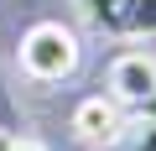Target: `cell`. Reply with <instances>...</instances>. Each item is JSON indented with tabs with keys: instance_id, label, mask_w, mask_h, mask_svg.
<instances>
[{
	"instance_id": "ba28073f",
	"label": "cell",
	"mask_w": 156,
	"mask_h": 151,
	"mask_svg": "<svg viewBox=\"0 0 156 151\" xmlns=\"http://www.w3.org/2000/svg\"><path fill=\"white\" fill-rule=\"evenodd\" d=\"M135 115H151V120H156V94H151V99H146V104H140Z\"/></svg>"
},
{
	"instance_id": "52a82bcc",
	"label": "cell",
	"mask_w": 156,
	"mask_h": 151,
	"mask_svg": "<svg viewBox=\"0 0 156 151\" xmlns=\"http://www.w3.org/2000/svg\"><path fill=\"white\" fill-rule=\"evenodd\" d=\"M0 151H16V135H11L5 125H0Z\"/></svg>"
},
{
	"instance_id": "8992f818",
	"label": "cell",
	"mask_w": 156,
	"mask_h": 151,
	"mask_svg": "<svg viewBox=\"0 0 156 151\" xmlns=\"http://www.w3.org/2000/svg\"><path fill=\"white\" fill-rule=\"evenodd\" d=\"M16 151H52V146L37 141V135H16Z\"/></svg>"
},
{
	"instance_id": "277c9868",
	"label": "cell",
	"mask_w": 156,
	"mask_h": 151,
	"mask_svg": "<svg viewBox=\"0 0 156 151\" xmlns=\"http://www.w3.org/2000/svg\"><path fill=\"white\" fill-rule=\"evenodd\" d=\"M89 16L104 31L140 37V31H156V0H89Z\"/></svg>"
},
{
	"instance_id": "6da1fadb",
	"label": "cell",
	"mask_w": 156,
	"mask_h": 151,
	"mask_svg": "<svg viewBox=\"0 0 156 151\" xmlns=\"http://www.w3.org/2000/svg\"><path fill=\"white\" fill-rule=\"evenodd\" d=\"M78 57H83L78 31L62 26V21H37L16 42V68L26 73L31 84H62V78H73V73H78Z\"/></svg>"
},
{
	"instance_id": "7a4b0ae2",
	"label": "cell",
	"mask_w": 156,
	"mask_h": 151,
	"mask_svg": "<svg viewBox=\"0 0 156 151\" xmlns=\"http://www.w3.org/2000/svg\"><path fill=\"white\" fill-rule=\"evenodd\" d=\"M125 120H130V110H125V104H115L109 94H89V99H78V104H73L68 130L83 141V146H94V151H109V146L120 141Z\"/></svg>"
},
{
	"instance_id": "5b68a950",
	"label": "cell",
	"mask_w": 156,
	"mask_h": 151,
	"mask_svg": "<svg viewBox=\"0 0 156 151\" xmlns=\"http://www.w3.org/2000/svg\"><path fill=\"white\" fill-rule=\"evenodd\" d=\"M109 151H156V120L130 110V120H125V130H120V141Z\"/></svg>"
},
{
	"instance_id": "3957f363",
	"label": "cell",
	"mask_w": 156,
	"mask_h": 151,
	"mask_svg": "<svg viewBox=\"0 0 156 151\" xmlns=\"http://www.w3.org/2000/svg\"><path fill=\"white\" fill-rule=\"evenodd\" d=\"M104 94L125 110H140L151 94H156V57L151 52H120L104 73Z\"/></svg>"
}]
</instances>
